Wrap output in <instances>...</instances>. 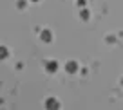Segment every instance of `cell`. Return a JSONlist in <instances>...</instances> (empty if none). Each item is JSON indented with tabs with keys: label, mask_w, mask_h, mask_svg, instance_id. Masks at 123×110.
I'll return each instance as SVG.
<instances>
[{
	"label": "cell",
	"mask_w": 123,
	"mask_h": 110,
	"mask_svg": "<svg viewBox=\"0 0 123 110\" xmlns=\"http://www.w3.org/2000/svg\"><path fill=\"white\" fill-rule=\"evenodd\" d=\"M45 108H47V110H58V108H60V103H58V99L49 98V99L45 101Z\"/></svg>",
	"instance_id": "1"
},
{
	"label": "cell",
	"mask_w": 123,
	"mask_h": 110,
	"mask_svg": "<svg viewBox=\"0 0 123 110\" xmlns=\"http://www.w3.org/2000/svg\"><path fill=\"white\" fill-rule=\"evenodd\" d=\"M65 70L71 72V74H73V72H76V70H78V63H76V61H69V63L65 65Z\"/></svg>",
	"instance_id": "2"
},
{
	"label": "cell",
	"mask_w": 123,
	"mask_h": 110,
	"mask_svg": "<svg viewBox=\"0 0 123 110\" xmlns=\"http://www.w3.org/2000/svg\"><path fill=\"white\" fill-rule=\"evenodd\" d=\"M45 69H47V72H56V69H58V63L56 61H47L45 63Z\"/></svg>",
	"instance_id": "3"
},
{
	"label": "cell",
	"mask_w": 123,
	"mask_h": 110,
	"mask_svg": "<svg viewBox=\"0 0 123 110\" xmlns=\"http://www.w3.org/2000/svg\"><path fill=\"white\" fill-rule=\"evenodd\" d=\"M40 36H42V40L43 42H51V40H53V33H51V31H42V34H40Z\"/></svg>",
	"instance_id": "4"
},
{
	"label": "cell",
	"mask_w": 123,
	"mask_h": 110,
	"mask_svg": "<svg viewBox=\"0 0 123 110\" xmlns=\"http://www.w3.org/2000/svg\"><path fill=\"white\" fill-rule=\"evenodd\" d=\"M7 54H9L7 47H4V45H0V60H4V58H7Z\"/></svg>",
	"instance_id": "5"
},
{
	"label": "cell",
	"mask_w": 123,
	"mask_h": 110,
	"mask_svg": "<svg viewBox=\"0 0 123 110\" xmlns=\"http://www.w3.org/2000/svg\"><path fill=\"white\" fill-rule=\"evenodd\" d=\"M80 16H81V18H83V20H87V18H89V11H87V9H81Z\"/></svg>",
	"instance_id": "6"
},
{
	"label": "cell",
	"mask_w": 123,
	"mask_h": 110,
	"mask_svg": "<svg viewBox=\"0 0 123 110\" xmlns=\"http://www.w3.org/2000/svg\"><path fill=\"white\" fill-rule=\"evenodd\" d=\"M18 7H25V0H18Z\"/></svg>",
	"instance_id": "7"
},
{
	"label": "cell",
	"mask_w": 123,
	"mask_h": 110,
	"mask_svg": "<svg viewBox=\"0 0 123 110\" xmlns=\"http://www.w3.org/2000/svg\"><path fill=\"white\" fill-rule=\"evenodd\" d=\"M31 2H36V0H31Z\"/></svg>",
	"instance_id": "8"
},
{
	"label": "cell",
	"mask_w": 123,
	"mask_h": 110,
	"mask_svg": "<svg viewBox=\"0 0 123 110\" xmlns=\"http://www.w3.org/2000/svg\"><path fill=\"white\" fill-rule=\"evenodd\" d=\"M121 85H123V80H121Z\"/></svg>",
	"instance_id": "9"
}]
</instances>
